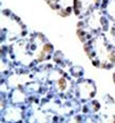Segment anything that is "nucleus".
<instances>
[{
	"mask_svg": "<svg viewBox=\"0 0 115 123\" xmlns=\"http://www.w3.org/2000/svg\"><path fill=\"white\" fill-rule=\"evenodd\" d=\"M59 84L61 89H62V90L64 89L65 87V84H66L64 80L63 79H61L59 80Z\"/></svg>",
	"mask_w": 115,
	"mask_h": 123,
	"instance_id": "1",
	"label": "nucleus"
}]
</instances>
